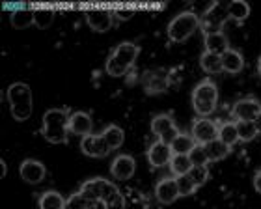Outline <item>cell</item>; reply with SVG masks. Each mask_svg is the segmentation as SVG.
<instances>
[{
    "label": "cell",
    "mask_w": 261,
    "mask_h": 209,
    "mask_svg": "<svg viewBox=\"0 0 261 209\" xmlns=\"http://www.w3.org/2000/svg\"><path fill=\"white\" fill-rule=\"evenodd\" d=\"M8 101L11 107L17 104H32V90L24 83H15L8 88Z\"/></svg>",
    "instance_id": "e0dca14e"
},
{
    "label": "cell",
    "mask_w": 261,
    "mask_h": 209,
    "mask_svg": "<svg viewBox=\"0 0 261 209\" xmlns=\"http://www.w3.org/2000/svg\"><path fill=\"white\" fill-rule=\"evenodd\" d=\"M39 209H65V200L56 191H47L39 196Z\"/></svg>",
    "instance_id": "44dd1931"
},
{
    "label": "cell",
    "mask_w": 261,
    "mask_h": 209,
    "mask_svg": "<svg viewBox=\"0 0 261 209\" xmlns=\"http://www.w3.org/2000/svg\"><path fill=\"white\" fill-rule=\"evenodd\" d=\"M200 66L205 73H211V75H217V73L224 71L222 69V58L218 55H213V53H203L200 58Z\"/></svg>",
    "instance_id": "7402d4cb"
},
{
    "label": "cell",
    "mask_w": 261,
    "mask_h": 209,
    "mask_svg": "<svg viewBox=\"0 0 261 209\" xmlns=\"http://www.w3.org/2000/svg\"><path fill=\"white\" fill-rule=\"evenodd\" d=\"M19 174H21L22 181L30 183V185H36V183L43 181L45 166L36 159H27V161H22L21 166H19Z\"/></svg>",
    "instance_id": "30bf717a"
},
{
    "label": "cell",
    "mask_w": 261,
    "mask_h": 209,
    "mask_svg": "<svg viewBox=\"0 0 261 209\" xmlns=\"http://www.w3.org/2000/svg\"><path fill=\"white\" fill-rule=\"evenodd\" d=\"M228 19V4H222V2H215V4L209 6V10L203 13L201 17V28H203V32L207 34H217L220 32V28L222 24L226 22Z\"/></svg>",
    "instance_id": "5b68a950"
},
{
    "label": "cell",
    "mask_w": 261,
    "mask_h": 209,
    "mask_svg": "<svg viewBox=\"0 0 261 209\" xmlns=\"http://www.w3.org/2000/svg\"><path fill=\"white\" fill-rule=\"evenodd\" d=\"M175 181H177V189H179V196H191L196 191V185L189 174H187V176L175 177Z\"/></svg>",
    "instance_id": "d6a6232c"
},
{
    "label": "cell",
    "mask_w": 261,
    "mask_h": 209,
    "mask_svg": "<svg viewBox=\"0 0 261 209\" xmlns=\"http://www.w3.org/2000/svg\"><path fill=\"white\" fill-rule=\"evenodd\" d=\"M86 209H109V205L105 200H90Z\"/></svg>",
    "instance_id": "8d00e7d4"
},
{
    "label": "cell",
    "mask_w": 261,
    "mask_h": 209,
    "mask_svg": "<svg viewBox=\"0 0 261 209\" xmlns=\"http://www.w3.org/2000/svg\"><path fill=\"white\" fill-rule=\"evenodd\" d=\"M192 138L196 140V144H207L211 140H217L218 138V125L213 120H207V118H200L192 123Z\"/></svg>",
    "instance_id": "52a82bcc"
},
{
    "label": "cell",
    "mask_w": 261,
    "mask_h": 209,
    "mask_svg": "<svg viewBox=\"0 0 261 209\" xmlns=\"http://www.w3.org/2000/svg\"><path fill=\"white\" fill-rule=\"evenodd\" d=\"M71 114L64 109H50L43 116V129L41 135L50 144L67 142V131H69Z\"/></svg>",
    "instance_id": "6da1fadb"
},
{
    "label": "cell",
    "mask_w": 261,
    "mask_h": 209,
    "mask_svg": "<svg viewBox=\"0 0 261 209\" xmlns=\"http://www.w3.org/2000/svg\"><path fill=\"white\" fill-rule=\"evenodd\" d=\"M155 196H157L159 202L164 205L174 204L175 200L179 198V189H177L175 177L161 179V181L157 183V189H155Z\"/></svg>",
    "instance_id": "8fae6325"
},
{
    "label": "cell",
    "mask_w": 261,
    "mask_h": 209,
    "mask_svg": "<svg viewBox=\"0 0 261 209\" xmlns=\"http://www.w3.org/2000/svg\"><path fill=\"white\" fill-rule=\"evenodd\" d=\"M220 58H222V69L226 73L235 75V73L243 71V67H245V60H243V56H241L239 50L229 49V50H226Z\"/></svg>",
    "instance_id": "ac0fdd59"
},
{
    "label": "cell",
    "mask_w": 261,
    "mask_h": 209,
    "mask_svg": "<svg viewBox=\"0 0 261 209\" xmlns=\"http://www.w3.org/2000/svg\"><path fill=\"white\" fill-rule=\"evenodd\" d=\"M189 176H191V179L194 181L196 189H198V187H201L207 179H209V168H207V165L192 166L191 172H189Z\"/></svg>",
    "instance_id": "1f68e13d"
},
{
    "label": "cell",
    "mask_w": 261,
    "mask_h": 209,
    "mask_svg": "<svg viewBox=\"0 0 261 209\" xmlns=\"http://www.w3.org/2000/svg\"><path fill=\"white\" fill-rule=\"evenodd\" d=\"M79 193L88 200H105L109 204L110 200H114L120 194V191L112 181L97 177V179H90V181L84 183Z\"/></svg>",
    "instance_id": "277c9868"
},
{
    "label": "cell",
    "mask_w": 261,
    "mask_h": 209,
    "mask_svg": "<svg viewBox=\"0 0 261 209\" xmlns=\"http://www.w3.org/2000/svg\"><path fill=\"white\" fill-rule=\"evenodd\" d=\"M88 202H90V200L84 198L81 193L71 194L69 200L65 202V209H86L88 207Z\"/></svg>",
    "instance_id": "e575fe53"
},
{
    "label": "cell",
    "mask_w": 261,
    "mask_h": 209,
    "mask_svg": "<svg viewBox=\"0 0 261 209\" xmlns=\"http://www.w3.org/2000/svg\"><path fill=\"white\" fill-rule=\"evenodd\" d=\"M109 209H125V198H123V194H118L114 200H110L109 204Z\"/></svg>",
    "instance_id": "d590c367"
},
{
    "label": "cell",
    "mask_w": 261,
    "mask_h": 209,
    "mask_svg": "<svg viewBox=\"0 0 261 209\" xmlns=\"http://www.w3.org/2000/svg\"><path fill=\"white\" fill-rule=\"evenodd\" d=\"M261 112V104L256 99H241L233 104V116L237 121H254Z\"/></svg>",
    "instance_id": "5bb4252c"
},
{
    "label": "cell",
    "mask_w": 261,
    "mask_h": 209,
    "mask_svg": "<svg viewBox=\"0 0 261 209\" xmlns=\"http://www.w3.org/2000/svg\"><path fill=\"white\" fill-rule=\"evenodd\" d=\"M11 24L13 28H28L30 24H34V11L32 10H15L11 13Z\"/></svg>",
    "instance_id": "83f0119b"
},
{
    "label": "cell",
    "mask_w": 261,
    "mask_h": 209,
    "mask_svg": "<svg viewBox=\"0 0 261 209\" xmlns=\"http://www.w3.org/2000/svg\"><path fill=\"white\" fill-rule=\"evenodd\" d=\"M254 189H256L257 193H261V170L254 176Z\"/></svg>",
    "instance_id": "f35d334b"
},
{
    "label": "cell",
    "mask_w": 261,
    "mask_h": 209,
    "mask_svg": "<svg viewBox=\"0 0 261 209\" xmlns=\"http://www.w3.org/2000/svg\"><path fill=\"white\" fill-rule=\"evenodd\" d=\"M82 153L88 157H107L110 153V146L103 138V135H88L81 142Z\"/></svg>",
    "instance_id": "ba28073f"
},
{
    "label": "cell",
    "mask_w": 261,
    "mask_h": 209,
    "mask_svg": "<svg viewBox=\"0 0 261 209\" xmlns=\"http://www.w3.org/2000/svg\"><path fill=\"white\" fill-rule=\"evenodd\" d=\"M218 140H222L226 146H233L235 142H239V135H237V127L233 121H226L218 127Z\"/></svg>",
    "instance_id": "603a6c76"
},
{
    "label": "cell",
    "mask_w": 261,
    "mask_h": 209,
    "mask_svg": "<svg viewBox=\"0 0 261 209\" xmlns=\"http://www.w3.org/2000/svg\"><path fill=\"white\" fill-rule=\"evenodd\" d=\"M205 49H207V53H213V55L222 56L226 50H229L228 38H226L222 32L207 34V36H205Z\"/></svg>",
    "instance_id": "d6986e66"
},
{
    "label": "cell",
    "mask_w": 261,
    "mask_h": 209,
    "mask_svg": "<svg viewBox=\"0 0 261 209\" xmlns=\"http://www.w3.org/2000/svg\"><path fill=\"white\" fill-rule=\"evenodd\" d=\"M138 47H136L135 43H130V41H125V43L118 45L114 49V53L110 55V58L114 62H118L121 67H125V69H129V67H133V64H135L136 56H138Z\"/></svg>",
    "instance_id": "7c38bea8"
},
{
    "label": "cell",
    "mask_w": 261,
    "mask_h": 209,
    "mask_svg": "<svg viewBox=\"0 0 261 209\" xmlns=\"http://www.w3.org/2000/svg\"><path fill=\"white\" fill-rule=\"evenodd\" d=\"M101 135H103V138L110 146V149H118L123 144V140H125V135H123V131L118 125H109Z\"/></svg>",
    "instance_id": "d4e9b609"
},
{
    "label": "cell",
    "mask_w": 261,
    "mask_h": 209,
    "mask_svg": "<svg viewBox=\"0 0 261 209\" xmlns=\"http://www.w3.org/2000/svg\"><path fill=\"white\" fill-rule=\"evenodd\" d=\"M189 159H191L192 166H201V165H207V163H209V159H207V155H205V149H203L201 144H196L194 148L191 149Z\"/></svg>",
    "instance_id": "836d02e7"
},
{
    "label": "cell",
    "mask_w": 261,
    "mask_h": 209,
    "mask_svg": "<svg viewBox=\"0 0 261 209\" xmlns=\"http://www.w3.org/2000/svg\"><path fill=\"white\" fill-rule=\"evenodd\" d=\"M166 79L163 75H157V73H147V79H146V88L149 94L153 92H163L166 88Z\"/></svg>",
    "instance_id": "4dcf8cb0"
},
{
    "label": "cell",
    "mask_w": 261,
    "mask_h": 209,
    "mask_svg": "<svg viewBox=\"0 0 261 209\" xmlns=\"http://www.w3.org/2000/svg\"><path fill=\"white\" fill-rule=\"evenodd\" d=\"M0 165H2V176H6V165H4V161H0Z\"/></svg>",
    "instance_id": "60d3db41"
},
{
    "label": "cell",
    "mask_w": 261,
    "mask_h": 209,
    "mask_svg": "<svg viewBox=\"0 0 261 209\" xmlns=\"http://www.w3.org/2000/svg\"><path fill=\"white\" fill-rule=\"evenodd\" d=\"M196 146V140L189 135H181L172 142V153L174 155H189L191 149Z\"/></svg>",
    "instance_id": "484cf974"
},
{
    "label": "cell",
    "mask_w": 261,
    "mask_h": 209,
    "mask_svg": "<svg viewBox=\"0 0 261 209\" xmlns=\"http://www.w3.org/2000/svg\"><path fill=\"white\" fill-rule=\"evenodd\" d=\"M254 125H256L257 133H261V112H259V114H257L256 120H254Z\"/></svg>",
    "instance_id": "ab89813d"
},
{
    "label": "cell",
    "mask_w": 261,
    "mask_h": 209,
    "mask_svg": "<svg viewBox=\"0 0 261 209\" xmlns=\"http://www.w3.org/2000/svg\"><path fill=\"white\" fill-rule=\"evenodd\" d=\"M170 168H172V174H175V177L187 176L192 168V163L189 155H174L170 161Z\"/></svg>",
    "instance_id": "cb8c5ba5"
},
{
    "label": "cell",
    "mask_w": 261,
    "mask_h": 209,
    "mask_svg": "<svg viewBox=\"0 0 261 209\" xmlns=\"http://www.w3.org/2000/svg\"><path fill=\"white\" fill-rule=\"evenodd\" d=\"M112 19H114V13L112 11H88L86 13V21L88 27L95 30V32H107L112 28Z\"/></svg>",
    "instance_id": "2e32d148"
},
{
    "label": "cell",
    "mask_w": 261,
    "mask_h": 209,
    "mask_svg": "<svg viewBox=\"0 0 261 209\" xmlns=\"http://www.w3.org/2000/svg\"><path fill=\"white\" fill-rule=\"evenodd\" d=\"M114 15L118 17V19H121V21H125V19H130V17H133V11L130 10H116Z\"/></svg>",
    "instance_id": "74e56055"
},
{
    "label": "cell",
    "mask_w": 261,
    "mask_h": 209,
    "mask_svg": "<svg viewBox=\"0 0 261 209\" xmlns=\"http://www.w3.org/2000/svg\"><path fill=\"white\" fill-rule=\"evenodd\" d=\"M235 127H237L239 140H243V142H250L256 138V135H259L254 121H235Z\"/></svg>",
    "instance_id": "f1b7e54d"
},
{
    "label": "cell",
    "mask_w": 261,
    "mask_h": 209,
    "mask_svg": "<svg viewBox=\"0 0 261 209\" xmlns=\"http://www.w3.org/2000/svg\"><path fill=\"white\" fill-rule=\"evenodd\" d=\"M218 101V90L211 81H203L194 88L192 92V107H194L196 114L200 118L213 114L217 110Z\"/></svg>",
    "instance_id": "7a4b0ae2"
},
{
    "label": "cell",
    "mask_w": 261,
    "mask_h": 209,
    "mask_svg": "<svg viewBox=\"0 0 261 209\" xmlns=\"http://www.w3.org/2000/svg\"><path fill=\"white\" fill-rule=\"evenodd\" d=\"M53 21H55V11H50V10L34 11V24L38 28H41V30L49 28L50 24H53Z\"/></svg>",
    "instance_id": "f546056e"
},
{
    "label": "cell",
    "mask_w": 261,
    "mask_h": 209,
    "mask_svg": "<svg viewBox=\"0 0 261 209\" xmlns=\"http://www.w3.org/2000/svg\"><path fill=\"white\" fill-rule=\"evenodd\" d=\"M198 27H200V17L192 11H183L177 17H174L168 24V38L175 43H181L187 38H191L198 30Z\"/></svg>",
    "instance_id": "3957f363"
},
{
    "label": "cell",
    "mask_w": 261,
    "mask_h": 209,
    "mask_svg": "<svg viewBox=\"0 0 261 209\" xmlns=\"http://www.w3.org/2000/svg\"><path fill=\"white\" fill-rule=\"evenodd\" d=\"M203 149H205V155L209 161H222L228 157L229 153V146L222 142V140H211V142L203 144Z\"/></svg>",
    "instance_id": "ffe728a7"
},
{
    "label": "cell",
    "mask_w": 261,
    "mask_h": 209,
    "mask_svg": "<svg viewBox=\"0 0 261 209\" xmlns=\"http://www.w3.org/2000/svg\"><path fill=\"white\" fill-rule=\"evenodd\" d=\"M257 73L261 75V58H259V64H257Z\"/></svg>",
    "instance_id": "b9f144b4"
},
{
    "label": "cell",
    "mask_w": 261,
    "mask_h": 209,
    "mask_svg": "<svg viewBox=\"0 0 261 209\" xmlns=\"http://www.w3.org/2000/svg\"><path fill=\"white\" fill-rule=\"evenodd\" d=\"M250 15V6L243 2V0H233L228 4V17L235 19V21H245Z\"/></svg>",
    "instance_id": "4316f807"
},
{
    "label": "cell",
    "mask_w": 261,
    "mask_h": 209,
    "mask_svg": "<svg viewBox=\"0 0 261 209\" xmlns=\"http://www.w3.org/2000/svg\"><path fill=\"white\" fill-rule=\"evenodd\" d=\"M172 157H174V153H172V146L161 142V140L153 142L151 146H149V149H147V159H149V163H151L153 166L170 165Z\"/></svg>",
    "instance_id": "4fadbf2b"
},
{
    "label": "cell",
    "mask_w": 261,
    "mask_h": 209,
    "mask_svg": "<svg viewBox=\"0 0 261 209\" xmlns=\"http://www.w3.org/2000/svg\"><path fill=\"white\" fill-rule=\"evenodd\" d=\"M92 127H93V121L90 118L88 112H73L69 118V131L73 135H79V137H88V135H92Z\"/></svg>",
    "instance_id": "9a60e30c"
},
{
    "label": "cell",
    "mask_w": 261,
    "mask_h": 209,
    "mask_svg": "<svg viewBox=\"0 0 261 209\" xmlns=\"http://www.w3.org/2000/svg\"><path fill=\"white\" fill-rule=\"evenodd\" d=\"M135 170H136V163L130 155H118V157L112 161V165H110L112 176H114L116 179H120V181L130 179V177L135 176Z\"/></svg>",
    "instance_id": "9c48e42d"
},
{
    "label": "cell",
    "mask_w": 261,
    "mask_h": 209,
    "mask_svg": "<svg viewBox=\"0 0 261 209\" xmlns=\"http://www.w3.org/2000/svg\"><path fill=\"white\" fill-rule=\"evenodd\" d=\"M151 131H153V135H157V138L161 142L170 144V146H172V142H174L175 138L179 137V129L175 127L172 116H168V114L155 116L151 121Z\"/></svg>",
    "instance_id": "8992f818"
}]
</instances>
